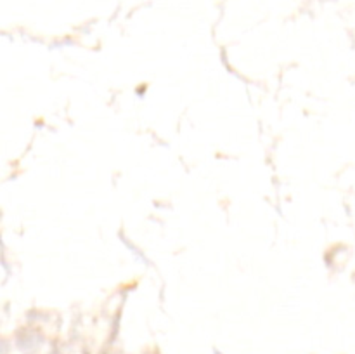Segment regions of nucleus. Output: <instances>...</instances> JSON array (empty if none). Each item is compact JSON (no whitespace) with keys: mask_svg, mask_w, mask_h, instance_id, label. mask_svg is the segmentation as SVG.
<instances>
[{"mask_svg":"<svg viewBox=\"0 0 355 354\" xmlns=\"http://www.w3.org/2000/svg\"><path fill=\"white\" fill-rule=\"evenodd\" d=\"M217 354H220V353H217Z\"/></svg>","mask_w":355,"mask_h":354,"instance_id":"obj_1","label":"nucleus"}]
</instances>
